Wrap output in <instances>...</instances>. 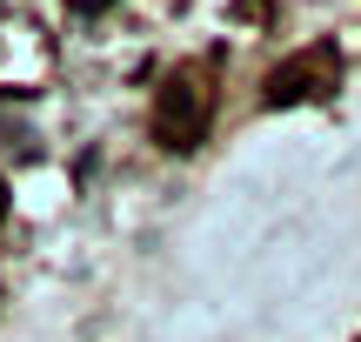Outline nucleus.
Returning a JSON list of instances; mask_svg holds the SVG:
<instances>
[{"label":"nucleus","instance_id":"nucleus-1","mask_svg":"<svg viewBox=\"0 0 361 342\" xmlns=\"http://www.w3.org/2000/svg\"><path fill=\"white\" fill-rule=\"evenodd\" d=\"M154 134H161V148H201L207 141V88L194 74H174L168 88H161V101H154Z\"/></svg>","mask_w":361,"mask_h":342},{"label":"nucleus","instance_id":"nucleus-2","mask_svg":"<svg viewBox=\"0 0 361 342\" xmlns=\"http://www.w3.org/2000/svg\"><path fill=\"white\" fill-rule=\"evenodd\" d=\"M335 81H341V54L335 47H308V54H295L288 67H274V74H268V107L314 101V94L335 88Z\"/></svg>","mask_w":361,"mask_h":342},{"label":"nucleus","instance_id":"nucleus-3","mask_svg":"<svg viewBox=\"0 0 361 342\" xmlns=\"http://www.w3.org/2000/svg\"><path fill=\"white\" fill-rule=\"evenodd\" d=\"M67 7H74V13H101L107 0H67Z\"/></svg>","mask_w":361,"mask_h":342},{"label":"nucleus","instance_id":"nucleus-4","mask_svg":"<svg viewBox=\"0 0 361 342\" xmlns=\"http://www.w3.org/2000/svg\"><path fill=\"white\" fill-rule=\"evenodd\" d=\"M0 215H7V188H0Z\"/></svg>","mask_w":361,"mask_h":342}]
</instances>
